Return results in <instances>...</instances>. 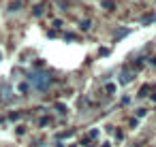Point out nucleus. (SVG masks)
Segmentation results:
<instances>
[{
  "instance_id": "f257e3e1",
  "label": "nucleus",
  "mask_w": 156,
  "mask_h": 147,
  "mask_svg": "<svg viewBox=\"0 0 156 147\" xmlns=\"http://www.w3.org/2000/svg\"><path fill=\"white\" fill-rule=\"evenodd\" d=\"M28 83H30L34 90L45 92V90H49V85H51V75H49V73H43V70H34V73L28 75Z\"/></svg>"
},
{
  "instance_id": "f03ea898",
  "label": "nucleus",
  "mask_w": 156,
  "mask_h": 147,
  "mask_svg": "<svg viewBox=\"0 0 156 147\" xmlns=\"http://www.w3.org/2000/svg\"><path fill=\"white\" fill-rule=\"evenodd\" d=\"M130 79H133V73H130V70H124V73H122V79H120V81H122V83H128Z\"/></svg>"
},
{
  "instance_id": "7ed1b4c3",
  "label": "nucleus",
  "mask_w": 156,
  "mask_h": 147,
  "mask_svg": "<svg viewBox=\"0 0 156 147\" xmlns=\"http://www.w3.org/2000/svg\"><path fill=\"white\" fill-rule=\"evenodd\" d=\"M9 98H11V90L5 87V90H2V100H9Z\"/></svg>"
},
{
  "instance_id": "20e7f679",
  "label": "nucleus",
  "mask_w": 156,
  "mask_h": 147,
  "mask_svg": "<svg viewBox=\"0 0 156 147\" xmlns=\"http://www.w3.org/2000/svg\"><path fill=\"white\" fill-rule=\"evenodd\" d=\"M103 7H105L107 11H113V2H109V0H105V2H103Z\"/></svg>"
},
{
  "instance_id": "39448f33",
  "label": "nucleus",
  "mask_w": 156,
  "mask_h": 147,
  "mask_svg": "<svg viewBox=\"0 0 156 147\" xmlns=\"http://www.w3.org/2000/svg\"><path fill=\"white\" fill-rule=\"evenodd\" d=\"M20 7H22V2H11V11H20Z\"/></svg>"
},
{
  "instance_id": "423d86ee",
  "label": "nucleus",
  "mask_w": 156,
  "mask_h": 147,
  "mask_svg": "<svg viewBox=\"0 0 156 147\" xmlns=\"http://www.w3.org/2000/svg\"><path fill=\"white\" fill-rule=\"evenodd\" d=\"M79 28H81V30H90V22H81Z\"/></svg>"
},
{
  "instance_id": "0eeeda50",
  "label": "nucleus",
  "mask_w": 156,
  "mask_h": 147,
  "mask_svg": "<svg viewBox=\"0 0 156 147\" xmlns=\"http://www.w3.org/2000/svg\"><path fill=\"white\" fill-rule=\"evenodd\" d=\"M41 13H43V7H41V5H39V7H34V15H41Z\"/></svg>"
},
{
  "instance_id": "6e6552de",
  "label": "nucleus",
  "mask_w": 156,
  "mask_h": 147,
  "mask_svg": "<svg viewBox=\"0 0 156 147\" xmlns=\"http://www.w3.org/2000/svg\"><path fill=\"white\" fill-rule=\"evenodd\" d=\"M107 92H109V94H113V92H115V85H113V83H109V85H107Z\"/></svg>"
},
{
  "instance_id": "1a4fd4ad",
  "label": "nucleus",
  "mask_w": 156,
  "mask_h": 147,
  "mask_svg": "<svg viewBox=\"0 0 156 147\" xmlns=\"http://www.w3.org/2000/svg\"><path fill=\"white\" fill-rule=\"evenodd\" d=\"M0 58H2V53H0Z\"/></svg>"
}]
</instances>
